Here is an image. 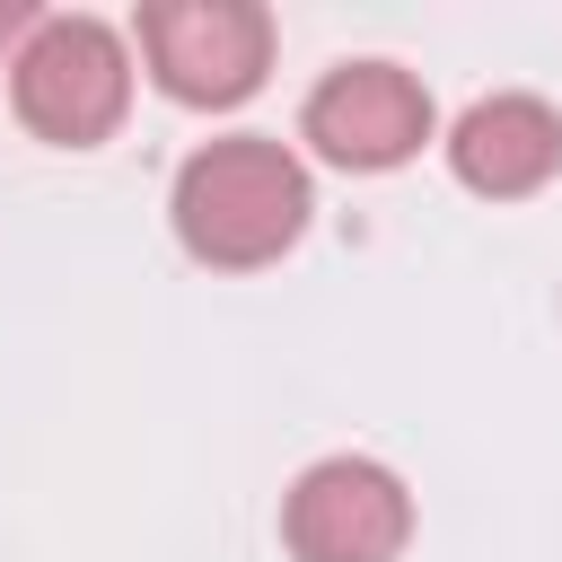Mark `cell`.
Instances as JSON below:
<instances>
[{
    "label": "cell",
    "mask_w": 562,
    "mask_h": 562,
    "mask_svg": "<svg viewBox=\"0 0 562 562\" xmlns=\"http://www.w3.org/2000/svg\"><path fill=\"white\" fill-rule=\"evenodd\" d=\"M9 97H18V123L61 140V149H88L123 123L132 105V53L105 18L70 9V18H35V35L18 44L9 61Z\"/></svg>",
    "instance_id": "2"
},
{
    "label": "cell",
    "mask_w": 562,
    "mask_h": 562,
    "mask_svg": "<svg viewBox=\"0 0 562 562\" xmlns=\"http://www.w3.org/2000/svg\"><path fill=\"white\" fill-rule=\"evenodd\" d=\"M140 53L167 97L184 105H237L255 97L272 61V18L255 0H149L140 9Z\"/></svg>",
    "instance_id": "3"
},
{
    "label": "cell",
    "mask_w": 562,
    "mask_h": 562,
    "mask_svg": "<svg viewBox=\"0 0 562 562\" xmlns=\"http://www.w3.org/2000/svg\"><path fill=\"white\" fill-rule=\"evenodd\" d=\"M18 35H35V9L26 0H0V44H18Z\"/></svg>",
    "instance_id": "7"
},
{
    "label": "cell",
    "mask_w": 562,
    "mask_h": 562,
    "mask_svg": "<svg viewBox=\"0 0 562 562\" xmlns=\"http://www.w3.org/2000/svg\"><path fill=\"white\" fill-rule=\"evenodd\" d=\"M167 211H176V237H184L193 263L255 272L307 228V167L263 132H228V140H202L176 167Z\"/></svg>",
    "instance_id": "1"
},
{
    "label": "cell",
    "mask_w": 562,
    "mask_h": 562,
    "mask_svg": "<svg viewBox=\"0 0 562 562\" xmlns=\"http://www.w3.org/2000/svg\"><path fill=\"white\" fill-rule=\"evenodd\" d=\"M448 167H457V184H474L492 202H518L562 167V114L544 97H527V88L474 97L457 114V132H448Z\"/></svg>",
    "instance_id": "6"
},
{
    "label": "cell",
    "mask_w": 562,
    "mask_h": 562,
    "mask_svg": "<svg viewBox=\"0 0 562 562\" xmlns=\"http://www.w3.org/2000/svg\"><path fill=\"white\" fill-rule=\"evenodd\" d=\"M413 536V492L378 457H316L281 501V544L299 562H395Z\"/></svg>",
    "instance_id": "4"
},
{
    "label": "cell",
    "mask_w": 562,
    "mask_h": 562,
    "mask_svg": "<svg viewBox=\"0 0 562 562\" xmlns=\"http://www.w3.org/2000/svg\"><path fill=\"white\" fill-rule=\"evenodd\" d=\"M299 132L334 158V167H404L422 140H430V88L404 70V61H342L307 88V114Z\"/></svg>",
    "instance_id": "5"
}]
</instances>
